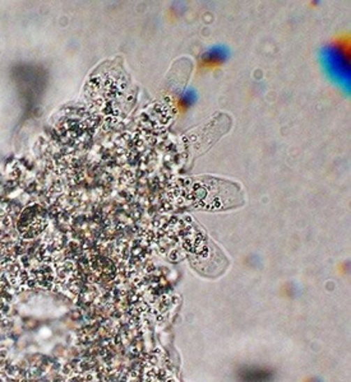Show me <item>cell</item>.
<instances>
[{
  "label": "cell",
  "mask_w": 351,
  "mask_h": 382,
  "mask_svg": "<svg viewBox=\"0 0 351 382\" xmlns=\"http://www.w3.org/2000/svg\"><path fill=\"white\" fill-rule=\"evenodd\" d=\"M318 60L322 69L337 89L350 93V61L343 47L338 45H324L320 49Z\"/></svg>",
  "instance_id": "1"
},
{
  "label": "cell",
  "mask_w": 351,
  "mask_h": 382,
  "mask_svg": "<svg viewBox=\"0 0 351 382\" xmlns=\"http://www.w3.org/2000/svg\"><path fill=\"white\" fill-rule=\"evenodd\" d=\"M232 56L229 46L223 44L212 45L202 52L200 56V66L202 69H215L224 66Z\"/></svg>",
  "instance_id": "2"
},
{
  "label": "cell",
  "mask_w": 351,
  "mask_h": 382,
  "mask_svg": "<svg viewBox=\"0 0 351 382\" xmlns=\"http://www.w3.org/2000/svg\"><path fill=\"white\" fill-rule=\"evenodd\" d=\"M198 100H200V95H198L197 89L193 87L181 89L178 95V105H179L180 110H191L197 105Z\"/></svg>",
  "instance_id": "3"
}]
</instances>
